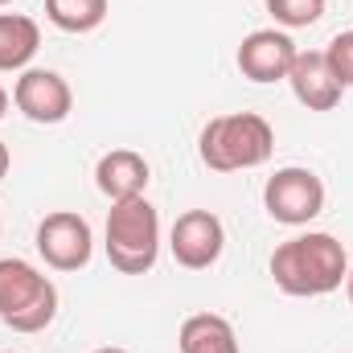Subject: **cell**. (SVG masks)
Instances as JSON below:
<instances>
[{
  "label": "cell",
  "instance_id": "6da1fadb",
  "mask_svg": "<svg viewBox=\"0 0 353 353\" xmlns=\"http://www.w3.org/2000/svg\"><path fill=\"white\" fill-rule=\"evenodd\" d=\"M271 279L283 296H296V300H312V296H329L345 283L350 275V255L345 247L325 234V230H308V234H296L288 243H279L271 251Z\"/></svg>",
  "mask_w": 353,
  "mask_h": 353
},
{
  "label": "cell",
  "instance_id": "7a4b0ae2",
  "mask_svg": "<svg viewBox=\"0 0 353 353\" xmlns=\"http://www.w3.org/2000/svg\"><path fill=\"white\" fill-rule=\"evenodd\" d=\"M275 152V128L255 111H230L201 128L197 157L214 173H247L271 161Z\"/></svg>",
  "mask_w": 353,
  "mask_h": 353
},
{
  "label": "cell",
  "instance_id": "3957f363",
  "mask_svg": "<svg viewBox=\"0 0 353 353\" xmlns=\"http://www.w3.org/2000/svg\"><path fill=\"white\" fill-rule=\"evenodd\" d=\"M107 263L119 275H144L161 255V214L148 197L111 201L107 210Z\"/></svg>",
  "mask_w": 353,
  "mask_h": 353
},
{
  "label": "cell",
  "instance_id": "277c9868",
  "mask_svg": "<svg viewBox=\"0 0 353 353\" xmlns=\"http://www.w3.org/2000/svg\"><path fill=\"white\" fill-rule=\"evenodd\" d=\"M58 316V288L25 259H0V325L12 333H46Z\"/></svg>",
  "mask_w": 353,
  "mask_h": 353
},
{
  "label": "cell",
  "instance_id": "5b68a950",
  "mask_svg": "<svg viewBox=\"0 0 353 353\" xmlns=\"http://www.w3.org/2000/svg\"><path fill=\"white\" fill-rule=\"evenodd\" d=\"M263 210L279 226H308L325 210V181L300 165L275 169L263 185Z\"/></svg>",
  "mask_w": 353,
  "mask_h": 353
},
{
  "label": "cell",
  "instance_id": "8992f818",
  "mask_svg": "<svg viewBox=\"0 0 353 353\" xmlns=\"http://www.w3.org/2000/svg\"><path fill=\"white\" fill-rule=\"evenodd\" d=\"M37 255L54 271H83L94 255L90 222L74 210H54L37 222Z\"/></svg>",
  "mask_w": 353,
  "mask_h": 353
},
{
  "label": "cell",
  "instance_id": "52a82bcc",
  "mask_svg": "<svg viewBox=\"0 0 353 353\" xmlns=\"http://www.w3.org/2000/svg\"><path fill=\"white\" fill-rule=\"evenodd\" d=\"M169 251H173L176 267L185 271H205L222 259L226 251V226L218 214L210 210H185L169 230Z\"/></svg>",
  "mask_w": 353,
  "mask_h": 353
},
{
  "label": "cell",
  "instance_id": "ba28073f",
  "mask_svg": "<svg viewBox=\"0 0 353 353\" xmlns=\"http://www.w3.org/2000/svg\"><path fill=\"white\" fill-rule=\"evenodd\" d=\"M12 103H17V111H21L25 119L50 128V123H62V119L70 115L74 90H70V83H66L58 70L29 66V70H21V79H17V87H12Z\"/></svg>",
  "mask_w": 353,
  "mask_h": 353
},
{
  "label": "cell",
  "instance_id": "9c48e42d",
  "mask_svg": "<svg viewBox=\"0 0 353 353\" xmlns=\"http://www.w3.org/2000/svg\"><path fill=\"white\" fill-rule=\"evenodd\" d=\"M296 54H300L296 41H292L283 29H255V33L243 37L234 62H239L243 79H251V83L267 87V83H283V79H288Z\"/></svg>",
  "mask_w": 353,
  "mask_h": 353
},
{
  "label": "cell",
  "instance_id": "30bf717a",
  "mask_svg": "<svg viewBox=\"0 0 353 353\" xmlns=\"http://www.w3.org/2000/svg\"><path fill=\"white\" fill-rule=\"evenodd\" d=\"M288 83H292L296 103L308 107V111H333L341 103V94H345V87L333 79V70H329L321 50H300L292 70H288Z\"/></svg>",
  "mask_w": 353,
  "mask_h": 353
},
{
  "label": "cell",
  "instance_id": "8fae6325",
  "mask_svg": "<svg viewBox=\"0 0 353 353\" xmlns=\"http://www.w3.org/2000/svg\"><path fill=\"white\" fill-rule=\"evenodd\" d=\"M148 181H152L148 161H144L140 152H132V148H111V152H103L99 165H94V185H99V193H103L107 201L144 197Z\"/></svg>",
  "mask_w": 353,
  "mask_h": 353
},
{
  "label": "cell",
  "instance_id": "7c38bea8",
  "mask_svg": "<svg viewBox=\"0 0 353 353\" xmlns=\"http://www.w3.org/2000/svg\"><path fill=\"white\" fill-rule=\"evenodd\" d=\"M176 350L181 353H243L234 325L226 316H218V312H193V316H185V325L176 333Z\"/></svg>",
  "mask_w": 353,
  "mask_h": 353
},
{
  "label": "cell",
  "instance_id": "4fadbf2b",
  "mask_svg": "<svg viewBox=\"0 0 353 353\" xmlns=\"http://www.w3.org/2000/svg\"><path fill=\"white\" fill-rule=\"evenodd\" d=\"M41 46V29L25 12H0V70H29Z\"/></svg>",
  "mask_w": 353,
  "mask_h": 353
},
{
  "label": "cell",
  "instance_id": "5bb4252c",
  "mask_svg": "<svg viewBox=\"0 0 353 353\" xmlns=\"http://www.w3.org/2000/svg\"><path fill=\"white\" fill-rule=\"evenodd\" d=\"M46 17L62 33H94L107 21V0H46Z\"/></svg>",
  "mask_w": 353,
  "mask_h": 353
},
{
  "label": "cell",
  "instance_id": "9a60e30c",
  "mask_svg": "<svg viewBox=\"0 0 353 353\" xmlns=\"http://www.w3.org/2000/svg\"><path fill=\"white\" fill-rule=\"evenodd\" d=\"M267 12L283 29H308L325 17V0H267Z\"/></svg>",
  "mask_w": 353,
  "mask_h": 353
},
{
  "label": "cell",
  "instance_id": "2e32d148",
  "mask_svg": "<svg viewBox=\"0 0 353 353\" xmlns=\"http://www.w3.org/2000/svg\"><path fill=\"white\" fill-rule=\"evenodd\" d=\"M325 62H329V70H333V79L341 83V87L350 90L353 87V29H345V33H337L325 50Z\"/></svg>",
  "mask_w": 353,
  "mask_h": 353
},
{
  "label": "cell",
  "instance_id": "e0dca14e",
  "mask_svg": "<svg viewBox=\"0 0 353 353\" xmlns=\"http://www.w3.org/2000/svg\"><path fill=\"white\" fill-rule=\"evenodd\" d=\"M8 165H12V152H8V144L0 140V181L8 176Z\"/></svg>",
  "mask_w": 353,
  "mask_h": 353
},
{
  "label": "cell",
  "instance_id": "ac0fdd59",
  "mask_svg": "<svg viewBox=\"0 0 353 353\" xmlns=\"http://www.w3.org/2000/svg\"><path fill=\"white\" fill-rule=\"evenodd\" d=\"M4 111H8V90L0 87V119H4Z\"/></svg>",
  "mask_w": 353,
  "mask_h": 353
},
{
  "label": "cell",
  "instance_id": "d6986e66",
  "mask_svg": "<svg viewBox=\"0 0 353 353\" xmlns=\"http://www.w3.org/2000/svg\"><path fill=\"white\" fill-rule=\"evenodd\" d=\"M345 296H350V304H353V267H350V275H345Z\"/></svg>",
  "mask_w": 353,
  "mask_h": 353
},
{
  "label": "cell",
  "instance_id": "ffe728a7",
  "mask_svg": "<svg viewBox=\"0 0 353 353\" xmlns=\"http://www.w3.org/2000/svg\"><path fill=\"white\" fill-rule=\"evenodd\" d=\"M94 353H128V350H119V345H103V350H94Z\"/></svg>",
  "mask_w": 353,
  "mask_h": 353
},
{
  "label": "cell",
  "instance_id": "44dd1931",
  "mask_svg": "<svg viewBox=\"0 0 353 353\" xmlns=\"http://www.w3.org/2000/svg\"><path fill=\"white\" fill-rule=\"evenodd\" d=\"M4 4H12V0H0V8H4Z\"/></svg>",
  "mask_w": 353,
  "mask_h": 353
},
{
  "label": "cell",
  "instance_id": "7402d4cb",
  "mask_svg": "<svg viewBox=\"0 0 353 353\" xmlns=\"http://www.w3.org/2000/svg\"><path fill=\"white\" fill-rule=\"evenodd\" d=\"M0 230H4V222H0Z\"/></svg>",
  "mask_w": 353,
  "mask_h": 353
},
{
  "label": "cell",
  "instance_id": "603a6c76",
  "mask_svg": "<svg viewBox=\"0 0 353 353\" xmlns=\"http://www.w3.org/2000/svg\"><path fill=\"white\" fill-rule=\"evenodd\" d=\"M4 353H12V350H4Z\"/></svg>",
  "mask_w": 353,
  "mask_h": 353
}]
</instances>
